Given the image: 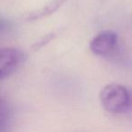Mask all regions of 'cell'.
<instances>
[{
	"instance_id": "obj_1",
	"label": "cell",
	"mask_w": 132,
	"mask_h": 132,
	"mask_svg": "<svg viewBox=\"0 0 132 132\" xmlns=\"http://www.w3.org/2000/svg\"><path fill=\"white\" fill-rule=\"evenodd\" d=\"M100 101L103 109L111 114H122L127 112L132 105L130 92L119 83H110L100 92Z\"/></svg>"
},
{
	"instance_id": "obj_2",
	"label": "cell",
	"mask_w": 132,
	"mask_h": 132,
	"mask_svg": "<svg viewBox=\"0 0 132 132\" xmlns=\"http://www.w3.org/2000/svg\"><path fill=\"white\" fill-rule=\"evenodd\" d=\"M90 49L94 54L109 57L119 50V37L112 31H103L93 37L90 43Z\"/></svg>"
},
{
	"instance_id": "obj_3",
	"label": "cell",
	"mask_w": 132,
	"mask_h": 132,
	"mask_svg": "<svg viewBox=\"0 0 132 132\" xmlns=\"http://www.w3.org/2000/svg\"><path fill=\"white\" fill-rule=\"evenodd\" d=\"M26 54L15 48H4L0 52V79L11 75L24 62Z\"/></svg>"
},
{
	"instance_id": "obj_4",
	"label": "cell",
	"mask_w": 132,
	"mask_h": 132,
	"mask_svg": "<svg viewBox=\"0 0 132 132\" xmlns=\"http://www.w3.org/2000/svg\"><path fill=\"white\" fill-rule=\"evenodd\" d=\"M64 2H66V0H53L52 2L45 5L42 9L38 10L35 13H31L30 15H28L27 19L28 20H35V19H39L44 16H46V15H50V14H53L58 8L61 7V6Z\"/></svg>"
},
{
	"instance_id": "obj_5",
	"label": "cell",
	"mask_w": 132,
	"mask_h": 132,
	"mask_svg": "<svg viewBox=\"0 0 132 132\" xmlns=\"http://www.w3.org/2000/svg\"><path fill=\"white\" fill-rule=\"evenodd\" d=\"M11 125L10 109L4 101L1 104V132H8Z\"/></svg>"
}]
</instances>
